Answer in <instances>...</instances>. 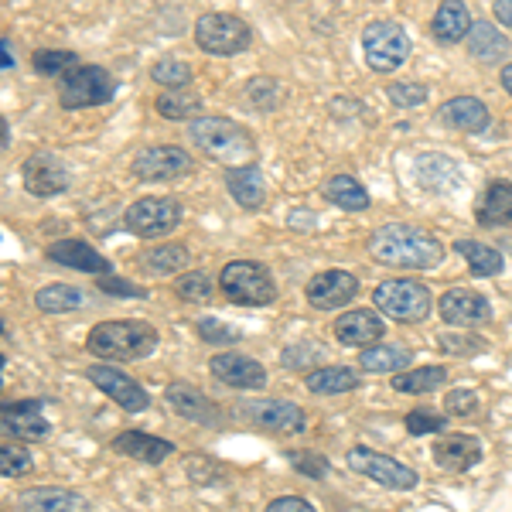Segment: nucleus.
Listing matches in <instances>:
<instances>
[{
    "label": "nucleus",
    "instance_id": "obj_1",
    "mask_svg": "<svg viewBox=\"0 0 512 512\" xmlns=\"http://www.w3.org/2000/svg\"><path fill=\"white\" fill-rule=\"evenodd\" d=\"M369 253L376 256V263L400 270H434L444 260V243L431 233L407 222H390V226H379L369 236Z\"/></svg>",
    "mask_w": 512,
    "mask_h": 512
},
{
    "label": "nucleus",
    "instance_id": "obj_2",
    "mask_svg": "<svg viewBox=\"0 0 512 512\" xmlns=\"http://www.w3.org/2000/svg\"><path fill=\"white\" fill-rule=\"evenodd\" d=\"M86 349L96 359H113V362H130V359H144L158 349V332H154L147 321L137 318H123V321H99L89 332Z\"/></svg>",
    "mask_w": 512,
    "mask_h": 512
},
{
    "label": "nucleus",
    "instance_id": "obj_3",
    "mask_svg": "<svg viewBox=\"0 0 512 512\" xmlns=\"http://www.w3.org/2000/svg\"><path fill=\"white\" fill-rule=\"evenodd\" d=\"M192 140L209 154L212 161L222 164H233L250 158L253 154V137L246 127H239L233 120H222V117H198L192 123Z\"/></svg>",
    "mask_w": 512,
    "mask_h": 512
},
{
    "label": "nucleus",
    "instance_id": "obj_4",
    "mask_svg": "<svg viewBox=\"0 0 512 512\" xmlns=\"http://www.w3.org/2000/svg\"><path fill=\"white\" fill-rule=\"evenodd\" d=\"M219 287L222 294L233 304H243V308H263V304L277 301V284L270 277L267 267L253 260H233L219 270Z\"/></svg>",
    "mask_w": 512,
    "mask_h": 512
},
{
    "label": "nucleus",
    "instance_id": "obj_5",
    "mask_svg": "<svg viewBox=\"0 0 512 512\" xmlns=\"http://www.w3.org/2000/svg\"><path fill=\"white\" fill-rule=\"evenodd\" d=\"M113 96H117V79L103 65H72L59 86L62 110H89L110 103Z\"/></svg>",
    "mask_w": 512,
    "mask_h": 512
},
{
    "label": "nucleus",
    "instance_id": "obj_6",
    "mask_svg": "<svg viewBox=\"0 0 512 512\" xmlns=\"http://www.w3.org/2000/svg\"><path fill=\"white\" fill-rule=\"evenodd\" d=\"M376 308L393 321H424L431 315V291L420 280H383L373 294Z\"/></svg>",
    "mask_w": 512,
    "mask_h": 512
},
{
    "label": "nucleus",
    "instance_id": "obj_7",
    "mask_svg": "<svg viewBox=\"0 0 512 512\" xmlns=\"http://www.w3.org/2000/svg\"><path fill=\"white\" fill-rule=\"evenodd\" d=\"M195 41L209 55H239L250 48L253 31L236 14H202L195 21Z\"/></svg>",
    "mask_w": 512,
    "mask_h": 512
},
{
    "label": "nucleus",
    "instance_id": "obj_8",
    "mask_svg": "<svg viewBox=\"0 0 512 512\" xmlns=\"http://www.w3.org/2000/svg\"><path fill=\"white\" fill-rule=\"evenodd\" d=\"M362 52L373 72H393L407 62L410 38L396 21H373L362 31Z\"/></svg>",
    "mask_w": 512,
    "mask_h": 512
},
{
    "label": "nucleus",
    "instance_id": "obj_9",
    "mask_svg": "<svg viewBox=\"0 0 512 512\" xmlns=\"http://www.w3.org/2000/svg\"><path fill=\"white\" fill-rule=\"evenodd\" d=\"M123 222L140 239H161L181 222V205L175 198H140L127 209Z\"/></svg>",
    "mask_w": 512,
    "mask_h": 512
},
{
    "label": "nucleus",
    "instance_id": "obj_10",
    "mask_svg": "<svg viewBox=\"0 0 512 512\" xmlns=\"http://www.w3.org/2000/svg\"><path fill=\"white\" fill-rule=\"evenodd\" d=\"M130 171H134L140 181H168V178L192 175L195 161H192V154L181 151V147H175V144H154V147L137 151Z\"/></svg>",
    "mask_w": 512,
    "mask_h": 512
},
{
    "label": "nucleus",
    "instance_id": "obj_11",
    "mask_svg": "<svg viewBox=\"0 0 512 512\" xmlns=\"http://www.w3.org/2000/svg\"><path fill=\"white\" fill-rule=\"evenodd\" d=\"M345 461H349V468H352L355 475L373 478V482L386 485V489L407 492V489H414V485H417V472H414V468L400 465L396 458H386V454H379V451L352 448V451H349V458H345Z\"/></svg>",
    "mask_w": 512,
    "mask_h": 512
},
{
    "label": "nucleus",
    "instance_id": "obj_12",
    "mask_svg": "<svg viewBox=\"0 0 512 512\" xmlns=\"http://www.w3.org/2000/svg\"><path fill=\"white\" fill-rule=\"evenodd\" d=\"M21 178H24V188H28L31 195H38V198H52V195H59L69 188V168L55 158V154H48V151H38V154H31L28 161H24V168H21Z\"/></svg>",
    "mask_w": 512,
    "mask_h": 512
},
{
    "label": "nucleus",
    "instance_id": "obj_13",
    "mask_svg": "<svg viewBox=\"0 0 512 512\" xmlns=\"http://www.w3.org/2000/svg\"><path fill=\"white\" fill-rule=\"evenodd\" d=\"M243 414L250 417L253 424L267 427V431H277V434H301L304 427H308V414L291 400H253V403H243Z\"/></svg>",
    "mask_w": 512,
    "mask_h": 512
},
{
    "label": "nucleus",
    "instance_id": "obj_14",
    "mask_svg": "<svg viewBox=\"0 0 512 512\" xmlns=\"http://www.w3.org/2000/svg\"><path fill=\"white\" fill-rule=\"evenodd\" d=\"M93 383L110 396L113 403H120L123 410H130V414H140V410L151 407V396L144 393V386L137 383V379H130L127 373H120V369L113 366H89L86 373Z\"/></svg>",
    "mask_w": 512,
    "mask_h": 512
},
{
    "label": "nucleus",
    "instance_id": "obj_15",
    "mask_svg": "<svg viewBox=\"0 0 512 512\" xmlns=\"http://www.w3.org/2000/svg\"><path fill=\"white\" fill-rule=\"evenodd\" d=\"M209 369L219 383L236 386V390H263V386H267V369L256 359H250V355L219 352V355H212Z\"/></svg>",
    "mask_w": 512,
    "mask_h": 512
},
{
    "label": "nucleus",
    "instance_id": "obj_16",
    "mask_svg": "<svg viewBox=\"0 0 512 512\" xmlns=\"http://www.w3.org/2000/svg\"><path fill=\"white\" fill-rule=\"evenodd\" d=\"M304 294H308V301L315 304V308L338 311V308H345L355 294H359V280H355L352 274H345V270H325V274H315L308 280Z\"/></svg>",
    "mask_w": 512,
    "mask_h": 512
},
{
    "label": "nucleus",
    "instance_id": "obj_17",
    "mask_svg": "<svg viewBox=\"0 0 512 512\" xmlns=\"http://www.w3.org/2000/svg\"><path fill=\"white\" fill-rule=\"evenodd\" d=\"M437 311H441V318L454 328H475L492 318L489 301H485L478 291H465V287H454V291L441 294Z\"/></svg>",
    "mask_w": 512,
    "mask_h": 512
},
{
    "label": "nucleus",
    "instance_id": "obj_18",
    "mask_svg": "<svg viewBox=\"0 0 512 512\" xmlns=\"http://www.w3.org/2000/svg\"><path fill=\"white\" fill-rule=\"evenodd\" d=\"M168 403H171V410H178V417H185V420H192V424H202V427H219V407L209 400L205 393H198L195 386H188V383H171L168 386Z\"/></svg>",
    "mask_w": 512,
    "mask_h": 512
},
{
    "label": "nucleus",
    "instance_id": "obj_19",
    "mask_svg": "<svg viewBox=\"0 0 512 512\" xmlns=\"http://www.w3.org/2000/svg\"><path fill=\"white\" fill-rule=\"evenodd\" d=\"M434 461L444 472H468L482 461V441L472 434H448L434 444Z\"/></svg>",
    "mask_w": 512,
    "mask_h": 512
},
{
    "label": "nucleus",
    "instance_id": "obj_20",
    "mask_svg": "<svg viewBox=\"0 0 512 512\" xmlns=\"http://www.w3.org/2000/svg\"><path fill=\"white\" fill-rule=\"evenodd\" d=\"M437 117H441L448 127L461 130V134H482V130H489V106L482 103V99L475 96H454L448 103L437 110Z\"/></svg>",
    "mask_w": 512,
    "mask_h": 512
},
{
    "label": "nucleus",
    "instance_id": "obj_21",
    "mask_svg": "<svg viewBox=\"0 0 512 512\" xmlns=\"http://www.w3.org/2000/svg\"><path fill=\"white\" fill-rule=\"evenodd\" d=\"M4 431L14 434L18 441H41L48 437V420L41 417V400H21V403H4Z\"/></svg>",
    "mask_w": 512,
    "mask_h": 512
},
{
    "label": "nucleus",
    "instance_id": "obj_22",
    "mask_svg": "<svg viewBox=\"0 0 512 512\" xmlns=\"http://www.w3.org/2000/svg\"><path fill=\"white\" fill-rule=\"evenodd\" d=\"M110 448L127 454V458H134V461H144V465H161L164 458L175 454V444L171 441H164V437H151L144 431H123V434L113 437Z\"/></svg>",
    "mask_w": 512,
    "mask_h": 512
},
{
    "label": "nucleus",
    "instance_id": "obj_23",
    "mask_svg": "<svg viewBox=\"0 0 512 512\" xmlns=\"http://www.w3.org/2000/svg\"><path fill=\"white\" fill-rule=\"evenodd\" d=\"M48 260L82 270V274H110V260L99 256L89 243H79V239H59V243H52L48 246Z\"/></svg>",
    "mask_w": 512,
    "mask_h": 512
},
{
    "label": "nucleus",
    "instance_id": "obj_24",
    "mask_svg": "<svg viewBox=\"0 0 512 512\" xmlns=\"http://www.w3.org/2000/svg\"><path fill=\"white\" fill-rule=\"evenodd\" d=\"M18 506H21V512H89V502L82 499L79 492L55 489V485L21 492Z\"/></svg>",
    "mask_w": 512,
    "mask_h": 512
},
{
    "label": "nucleus",
    "instance_id": "obj_25",
    "mask_svg": "<svg viewBox=\"0 0 512 512\" xmlns=\"http://www.w3.org/2000/svg\"><path fill=\"white\" fill-rule=\"evenodd\" d=\"M332 332L342 345H373L376 338H383L386 325L376 311L366 308V311H345V315L335 321Z\"/></svg>",
    "mask_w": 512,
    "mask_h": 512
},
{
    "label": "nucleus",
    "instance_id": "obj_26",
    "mask_svg": "<svg viewBox=\"0 0 512 512\" xmlns=\"http://www.w3.org/2000/svg\"><path fill=\"white\" fill-rule=\"evenodd\" d=\"M478 226H509L512 222V181H492L475 209Z\"/></svg>",
    "mask_w": 512,
    "mask_h": 512
},
{
    "label": "nucleus",
    "instance_id": "obj_27",
    "mask_svg": "<svg viewBox=\"0 0 512 512\" xmlns=\"http://www.w3.org/2000/svg\"><path fill=\"white\" fill-rule=\"evenodd\" d=\"M226 188L233 192V198L243 209H260L263 198H267V188H263V171L253 168V164H236V168L226 171Z\"/></svg>",
    "mask_w": 512,
    "mask_h": 512
},
{
    "label": "nucleus",
    "instance_id": "obj_28",
    "mask_svg": "<svg viewBox=\"0 0 512 512\" xmlns=\"http://www.w3.org/2000/svg\"><path fill=\"white\" fill-rule=\"evenodd\" d=\"M431 31H434L437 41H444V45L465 41L468 31H472V18H468V7L461 4V0H444V4L437 7L434 21H431Z\"/></svg>",
    "mask_w": 512,
    "mask_h": 512
},
{
    "label": "nucleus",
    "instance_id": "obj_29",
    "mask_svg": "<svg viewBox=\"0 0 512 512\" xmlns=\"http://www.w3.org/2000/svg\"><path fill=\"white\" fill-rule=\"evenodd\" d=\"M417 171V185L431 188V192H448V188H458V164L451 158H441V154H424L414 164Z\"/></svg>",
    "mask_w": 512,
    "mask_h": 512
},
{
    "label": "nucleus",
    "instance_id": "obj_30",
    "mask_svg": "<svg viewBox=\"0 0 512 512\" xmlns=\"http://www.w3.org/2000/svg\"><path fill=\"white\" fill-rule=\"evenodd\" d=\"M468 55L478 62H502L506 59V52H509V38L506 35H499V31L492 28V24H485V21H478L472 24V31H468Z\"/></svg>",
    "mask_w": 512,
    "mask_h": 512
},
{
    "label": "nucleus",
    "instance_id": "obj_31",
    "mask_svg": "<svg viewBox=\"0 0 512 512\" xmlns=\"http://www.w3.org/2000/svg\"><path fill=\"white\" fill-rule=\"evenodd\" d=\"M304 383H308V390L318 396H338V393L359 390V373L349 366H325V369H315Z\"/></svg>",
    "mask_w": 512,
    "mask_h": 512
},
{
    "label": "nucleus",
    "instance_id": "obj_32",
    "mask_svg": "<svg viewBox=\"0 0 512 512\" xmlns=\"http://www.w3.org/2000/svg\"><path fill=\"white\" fill-rule=\"evenodd\" d=\"M448 383V369L444 366H424V369H407V373H393V390L407 396H424L434 393Z\"/></svg>",
    "mask_w": 512,
    "mask_h": 512
},
{
    "label": "nucleus",
    "instance_id": "obj_33",
    "mask_svg": "<svg viewBox=\"0 0 512 512\" xmlns=\"http://www.w3.org/2000/svg\"><path fill=\"white\" fill-rule=\"evenodd\" d=\"M325 198L332 205H338V209H345V212H362V209H369V192L359 185L352 175H332L325 181Z\"/></svg>",
    "mask_w": 512,
    "mask_h": 512
},
{
    "label": "nucleus",
    "instance_id": "obj_34",
    "mask_svg": "<svg viewBox=\"0 0 512 512\" xmlns=\"http://www.w3.org/2000/svg\"><path fill=\"white\" fill-rule=\"evenodd\" d=\"M35 304H38V311H45V315H65V311H82L89 304V297L82 294L79 287L52 284V287H41L35 294Z\"/></svg>",
    "mask_w": 512,
    "mask_h": 512
},
{
    "label": "nucleus",
    "instance_id": "obj_35",
    "mask_svg": "<svg viewBox=\"0 0 512 512\" xmlns=\"http://www.w3.org/2000/svg\"><path fill=\"white\" fill-rule=\"evenodd\" d=\"M410 362H414V352L403 349V345H369L359 355V366L366 373H396V369L410 366Z\"/></svg>",
    "mask_w": 512,
    "mask_h": 512
},
{
    "label": "nucleus",
    "instance_id": "obj_36",
    "mask_svg": "<svg viewBox=\"0 0 512 512\" xmlns=\"http://www.w3.org/2000/svg\"><path fill=\"white\" fill-rule=\"evenodd\" d=\"M454 253L465 256V263L472 267V274H478V277L502 274V256H499V250H492V246L478 243V239H458V243H454Z\"/></svg>",
    "mask_w": 512,
    "mask_h": 512
},
{
    "label": "nucleus",
    "instance_id": "obj_37",
    "mask_svg": "<svg viewBox=\"0 0 512 512\" xmlns=\"http://www.w3.org/2000/svg\"><path fill=\"white\" fill-rule=\"evenodd\" d=\"M158 113L164 120H192L202 110V96L188 93V89H168V93L158 96Z\"/></svg>",
    "mask_w": 512,
    "mask_h": 512
},
{
    "label": "nucleus",
    "instance_id": "obj_38",
    "mask_svg": "<svg viewBox=\"0 0 512 512\" xmlns=\"http://www.w3.org/2000/svg\"><path fill=\"white\" fill-rule=\"evenodd\" d=\"M188 263V250L178 243H168V246H154L151 253H144V260H140V267L147 270V274H178V270H185Z\"/></svg>",
    "mask_w": 512,
    "mask_h": 512
},
{
    "label": "nucleus",
    "instance_id": "obj_39",
    "mask_svg": "<svg viewBox=\"0 0 512 512\" xmlns=\"http://www.w3.org/2000/svg\"><path fill=\"white\" fill-rule=\"evenodd\" d=\"M151 79L164 89H185L192 82V69L181 59H161L151 65Z\"/></svg>",
    "mask_w": 512,
    "mask_h": 512
},
{
    "label": "nucleus",
    "instance_id": "obj_40",
    "mask_svg": "<svg viewBox=\"0 0 512 512\" xmlns=\"http://www.w3.org/2000/svg\"><path fill=\"white\" fill-rule=\"evenodd\" d=\"M246 103L253 110H274V106H280V82L267 76L250 79L246 82Z\"/></svg>",
    "mask_w": 512,
    "mask_h": 512
},
{
    "label": "nucleus",
    "instance_id": "obj_41",
    "mask_svg": "<svg viewBox=\"0 0 512 512\" xmlns=\"http://www.w3.org/2000/svg\"><path fill=\"white\" fill-rule=\"evenodd\" d=\"M175 291L181 301H192V304H202L212 297V277L205 274V270H192V274H181Z\"/></svg>",
    "mask_w": 512,
    "mask_h": 512
},
{
    "label": "nucleus",
    "instance_id": "obj_42",
    "mask_svg": "<svg viewBox=\"0 0 512 512\" xmlns=\"http://www.w3.org/2000/svg\"><path fill=\"white\" fill-rule=\"evenodd\" d=\"M31 468H35V458L28 454V448H14V444L0 448V475L4 478L31 475Z\"/></svg>",
    "mask_w": 512,
    "mask_h": 512
},
{
    "label": "nucleus",
    "instance_id": "obj_43",
    "mask_svg": "<svg viewBox=\"0 0 512 512\" xmlns=\"http://www.w3.org/2000/svg\"><path fill=\"white\" fill-rule=\"evenodd\" d=\"M35 72L38 76H59V72H69L72 65H76V55L72 52H48V48H41L35 52Z\"/></svg>",
    "mask_w": 512,
    "mask_h": 512
},
{
    "label": "nucleus",
    "instance_id": "obj_44",
    "mask_svg": "<svg viewBox=\"0 0 512 512\" xmlns=\"http://www.w3.org/2000/svg\"><path fill=\"white\" fill-rule=\"evenodd\" d=\"M195 328L209 345H236L239 342V328L226 325V321H219V318H202Z\"/></svg>",
    "mask_w": 512,
    "mask_h": 512
},
{
    "label": "nucleus",
    "instance_id": "obj_45",
    "mask_svg": "<svg viewBox=\"0 0 512 512\" xmlns=\"http://www.w3.org/2000/svg\"><path fill=\"white\" fill-rule=\"evenodd\" d=\"M386 96H390L396 106L414 110V106L427 103V86H420V82H393V86H386Z\"/></svg>",
    "mask_w": 512,
    "mask_h": 512
},
{
    "label": "nucleus",
    "instance_id": "obj_46",
    "mask_svg": "<svg viewBox=\"0 0 512 512\" xmlns=\"http://www.w3.org/2000/svg\"><path fill=\"white\" fill-rule=\"evenodd\" d=\"M448 427V420L441 414H434V410H410L407 414V431L410 434H437Z\"/></svg>",
    "mask_w": 512,
    "mask_h": 512
},
{
    "label": "nucleus",
    "instance_id": "obj_47",
    "mask_svg": "<svg viewBox=\"0 0 512 512\" xmlns=\"http://www.w3.org/2000/svg\"><path fill=\"white\" fill-rule=\"evenodd\" d=\"M315 359H321V345H315V342H297V345H291V349H284V366L287 369L315 366Z\"/></svg>",
    "mask_w": 512,
    "mask_h": 512
},
{
    "label": "nucleus",
    "instance_id": "obj_48",
    "mask_svg": "<svg viewBox=\"0 0 512 512\" xmlns=\"http://www.w3.org/2000/svg\"><path fill=\"white\" fill-rule=\"evenodd\" d=\"M444 410L454 417H472V414H478V393L475 390H451L444 396Z\"/></svg>",
    "mask_w": 512,
    "mask_h": 512
},
{
    "label": "nucleus",
    "instance_id": "obj_49",
    "mask_svg": "<svg viewBox=\"0 0 512 512\" xmlns=\"http://www.w3.org/2000/svg\"><path fill=\"white\" fill-rule=\"evenodd\" d=\"M291 465L297 468L301 475H308V478H325L328 475V461L321 458V454H291Z\"/></svg>",
    "mask_w": 512,
    "mask_h": 512
},
{
    "label": "nucleus",
    "instance_id": "obj_50",
    "mask_svg": "<svg viewBox=\"0 0 512 512\" xmlns=\"http://www.w3.org/2000/svg\"><path fill=\"white\" fill-rule=\"evenodd\" d=\"M441 345L444 352H451V355H475V352H482V342L472 335H441Z\"/></svg>",
    "mask_w": 512,
    "mask_h": 512
},
{
    "label": "nucleus",
    "instance_id": "obj_51",
    "mask_svg": "<svg viewBox=\"0 0 512 512\" xmlns=\"http://www.w3.org/2000/svg\"><path fill=\"white\" fill-rule=\"evenodd\" d=\"M99 287H103L106 294H117V297H144L147 294L144 287H134L130 280H117V277H103Z\"/></svg>",
    "mask_w": 512,
    "mask_h": 512
},
{
    "label": "nucleus",
    "instance_id": "obj_52",
    "mask_svg": "<svg viewBox=\"0 0 512 512\" xmlns=\"http://www.w3.org/2000/svg\"><path fill=\"white\" fill-rule=\"evenodd\" d=\"M267 512H315V506L301 495H280V499L270 502Z\"/></svg>",
    "mask_w": 512,
    "mask_h": 512
},
{
    "label": "nucleus",
    "instance_id": "obj_53",
    "mask_svg": "<svg viewBox=\"0 0 512 512\" xmlns=\"http://www.w3.org/2000/svg\"><path fill=\"white\" fill-rule=\"evenodd\" d=\"M492 11H495V21H499L502 28H512V0H495Z\"/></svg>",
    "mask_w": 512,
    "mask_h": 512
},
{
    "label": "nucleus",
    "instance_id": "obj_54",
    "mask_svg": "<svg viewBox=\"0 0 512 512\" xmlns=\"http://www.w3.org/2000/svg\"><path fill=\"white\" fill-rule=\"evenodd\" d=\"M0 48H4V69H14V52H11V38L0 41Z\"/></svg>",
    "mask_w": 512,
    "mask_h": 512
},
{
    "label": "nucleus",
    "instance_id": "obj_55",
    "mask_svg": "<svg viewBox=\"0 0 512 512\" xmlns=\"http://www.w3.org/2000/svg\"><path fill=\"white\" fill-rule=\"evenodd\" d=\"M502 89L512 96V62L509 65H502Z\"/></svg>",
    "mask_w": 512,
    "mask_h": 512
}]
</instances>
